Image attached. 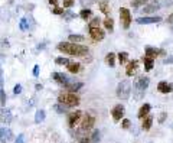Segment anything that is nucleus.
I'll return each mask as SVG.
<instances>
[{
	"label": "nucleus",
	"instance_id": "obj_1",
	"mask_svg": "<svg viewBox=\"0 0 173 143\" xmlns=\"http://www.w3.org/2000/svg\"><path fill=\"white\" fill-rule=\"evenodd\" d=\"M56 49L65 55H71L76 58H82L88 55V47L81 45V43H72V42H59L56 45Z\"/></svg>",
	"mask_w": 173,
	"mask_h": 143
},
{
	"label": "nucleus",
	"instance_id": "obj_2",
	"mask_svg": "<svg viewBox=\"0 0 173 143\" xmlns=\"http://www.w3.org/2000/svg\"><path fill=\"white\" fill-rule=\"evenodd\" d=\"M58 103L59 104H63L68 109H74V107L80 105L81 98L75 93H61L58 96Z\"/></svg>",
	"mask_w": 173,
	"mask_h": 143
},
{
	"label": "nucleus",
	"instance_id": "obj_3",
	"mask_svg": "<svg viewBox=\"0 0 173 143\" xmlns=\"http://www.w3.org/2000/svg\"><path fill=\"white\" fill-rule=\"evenodd\" d=\"M130 93H131V83L128 80H123L118 83L117 85V90H115V94H117L118 98L121 100H127L130 97Z\"/></svg>",
	"mask_w": 173,
	"mask_h": 143
},
{
	"label": "nucleus",
	"instance_id": "obj_4",
	"mask_svg": "<svg viewBox=\"0 0 173 143\" xmlns=\"http://www.w3.org/2000/svg\"><path fill=\"white\" fill-rule=\"evenodd\" d=\"M94 124H95V116L93 113H85L84 117H81V126H80V130L81 132H91L93 130Z\"/></svg>",
	"mask_w": 173,
	"mask_h": 143
},
{
	"label": "nucleus",
	"instance_id": "obj_5",
	"mask_svg": "<svg viewBox=\"0 0 173 143\" xmlns=\"http://www.w3.org/2000/svg\"><path fill=\"white\" fill-rule=\"evenodd\" d=\"M149 84H150V78L147 75H140L136 78L134 81V88L139 91V93H144L147 90Z\"/></svg>",
	"mask_w": 173,
	"mask_h": 143
},
{
	"label": "nucleus",
	"instance_id": "obj_6",
	"mask_svg": "<svg viewBox=\"0 0 173 143\" xmlns=\"http://www.w3.org/2000/svg\"><path fill=\"white\" fill-rule=\"evenodd\" d=\"M81 117H82V111L81 110H74V111H71V113L68 114V118H67L68 126L71 127V129H74L81 122Z\"/></svg>",
	"mask_w": 173,
	"mask_h": 143
},
{
	"label": "nucleus",
	"instance_id": "obj_7",
	"mask_svg": "<svg viewBox=\"0 0 173 143\" xmlns=\"http://www.w3.org/2000/svg\"><path fill=\"white\" fill-rule=\"evenodd\" d=\"M120 20L124 29H128L131 25V13L127 7H120Z\"/></svg>",
	"mask_w": 173,
	"mask_h": 143
},
{
	"label": "nucleus",
	"instance_id": "obj_8",
	"mask_svg": "<svg viewBox=\"0 0 173 143\" xmlns=\"http://www.w3.org/2000/svg\"><path fill=\"white\" fill-rule=\"evenodd\" d=\"M124 105L123 104H115L113 109H111V116H113V120L114 122H121L123 118H124Z\"/></svg>",
	"mask_w": 173,
	"mask_h": 143
},
{
	"label": "nucleus",
	"instance_id": "obj_9",
	"mask_svg": "<svg viewBox=\"0 0 173 143\" xmlns=\"http://www.w3.org/2000/svg\"><path fill=\"white\" fill-rule=\"evenodd\" d=\"M139 65L140 62L137 59H133V61H128L126 67V75L127 77H134L137 72H139Z\"/></svg>",
	"mask_w": 173,
	"mask_h": 143
},
{
	"label": "nucleus",
	"instance_id": "obj_10",
	"mask_svg": "<svg viewBox=\"0 0 173 143\" xmlns=\"http://www.w3.org/2000/svg\"><path fill=\"white\" fill-rule=\"evenodd\" d=\"M89 36H91L93 41H95V42H101V41H104V38H106V32H104V29H101V28H93V29H89Z\"/></svg>",
	"mask_w": 173,
	"mask_h": 143
},
{
	"label": "nucleus",
	"instance_id": "obj_11",
	"mask_svg": "<svg viewBox=\"0 0 173 143\" xmlns=\"http://www.w3.org/2000/svg\"><path fill=\"white\" fill-rule=\"evenodd\" d=\"M52 78H54V81H55L56 84H59V85H62V87H65L67 84H69L71 83V80L68 78L63 72H58V71H55L54 74H52Z\"/></svg>",
	"mask_w": 173,
	"mask_h": 143
},
{
	"label": "nucleus",
	"instance_id": "obj_12",
	"mask_svg": "<svg viewBox=\"0 0 173 143\" xmlns=\"http://www.w3.org/2000/svg\"><path fill=\"white\" fill-rule=\"evenodd\" d=\"M160 20H162L160 16H144V17H139L136 22L139 25H152V23H157Z\"/></svg>",
	"mask_w": 173,
	"mask_h": 143
},
{
	"label": "nucleus",
	"instance_id": "obj_13",
	"mask_svg": "<svg viewBox=\"0 0 173 143\" xmlns=\"http://www.w3.org/2000/svg\"><path fill=\"white\" fill-rule=\"evenodd\" d=\"M159 9H160V4H159L157 0L150 2V3H147L143 7V15H152V13H156V10H159Z\"/></svg>",
	"mask_w": 173,
	"mask_h": 143
},
{
	"label": "nucleus",
	"instance_id": "obj_14",
	"mask_svg": "<svg viewBox=\"0 0 173 143\" xmlns=\"http://www.w3.org/2000/svg\"><path fill=\"white\" fill-rule=\"evenodd\" d=\"M157 91L162 94H170L173 91V84L167 83V81H160L157 84Z\"/></svg>",
	"mask_w": 173,
	"mask_h": 143
},
{
	"label": "nucleus",
	"instance_id": "obj_15",
	"mask_svg": "<svg viewBox=\"0 0 173 143\" xmlns=\"http://www.w3.org/2000/svg\"><path fill=\"white\" fill-rule=\"evenodd\" d=\"M12 137H13L12 130H10L9 127L0 126V143H7Z\"/></svg>",
	"mask_w": 173,
	"mask_h": 143
},
{
	"label": "nucleus",
	"instance_id": "obj_16",
	"mask_svg": "<svg viewBox=\"0 0 173 143\" xmlns=\"http://www.w3.org/2000/svg\"><path fill=\"white\" fill-rule=\"evenodd\" d=\"M150 110H152V104H150V103H144V104L139 109V111H137V117H139L140 120H143L147 114H150Z\"/></svg>",
	"mask_w": 173,
	"mask_h": 143
},
{
	"label": "nucleus",
	"instance_id": "obj_17",
	"mask_svg": "<svg viewBox=\"0 0 173 143\" xmlns=\"http://www.w3.org/2000/svg\"><path fill=\"white\" fill-rule=\"evenodd\" d=\"M144 55H146V56H150V58H153V59H156L159 55H163V51L159 49V48L147 47L146 51H144Z\"/></svg>",
	"mask_w": 173,
	"mask_h": 143
},
{
	"label": "nucleus",
	"instance_id": "obj_18",
	"mask_svg": "<svg viewBox=\"0 0 173 143\" xmlns=\"http://www.w3.org/2000/svg\"><path fill=\"white\" fill-rule=\"evenodd\" d=\"M82 87H84V83H69V84H67L65 85V87H63V88L67 90V93H78V91H80L81 88H82Z\"/></svg>",
	"mask_w": 173,
	"mask_h": 143
},
{
	"label": "nucleus",
	"instance_id": "obj_19",
	"mask_svg": "<svg viewBox=\"0 0 173 143\" xmlns=\"http://www.w3.org/2000/svg\"><path fill=\"white\" fill-rule=\"evenodd\" d=\"M98 9H100V12H101L102 15H107V16L111 15L110 3H108L107 0H100V2H98Z\"/></svg>",
	"mask_w": 173,
	"mask_h": 143
},
{
	"label": "nucleus",
	"instance_id": "obj_20",
	"mask_svg": "<svg viewBox=\"0 0 173 143\" xmlns=\"http://www.w3.org/2000/svg\"><path fill=\"white\" fill-rule=\"evenodd\" d=\"M65 67H67V71L71 72V74H78L81 71V64L76 62V61H69Z\"/></svg>",
	"mask_w": 173,
	"mask_h": 143
},
{
	"label": "nucleus",
	"instance_id": "obj_21",
	"mask_svg": "<svg viewBox=\"0 0 173 143\" xmlns=\"http://www.w3.org/2000/svg\"><path fill=\"white\" fill-rule=\"evenodd\" d=\"M153 116L152 114H147L146 117L141 120V129H143L144 132H149L150 129H152V124H153Z\"/></svg>",
	"mask_w": 173,
	"mask_h": 143
},
{
	"label": "nucleus",
	"instance_id": "obj_22",
	"mask_svg": "<svg viewBox=\"0 0 173 143\" xmlns=\"http://www.w3.org/2000/svg\"><path fill=\"white\" fill-rule=\"evenodd\" d=\"M154 61H156V59H153V58H150V56H146V55H143L141 62L144 64V69H146V71H152L153 67H154Z\"/></svg>",
	"mask_w": 173,
	"mask_h": 143
},
{
	"label": "nucleus",
	"instance_id": "obj_23",
	"mask_svg": "<svg viewBox=\"0 0 173 143\" xmlns=\"http://www.w3.org/2000/svg\"><path fill=\"white\" fill-rule=\"evenodd\" d=\"M104 61H106V64H107V65H108L110 68L115 67V62H117V55H115L114 52H108V54L106 55Z\"/></svg>",
	"mask_w": 173,
	"mask_h": 143
},
{
	"label": "nucleus",
	"instance_id": "obj_24",
	"mask_svg": "<svg viewBox=\"0 0 173 143\" xmlns=\"http://www.w3.org/2000/svg\"><path fill=\"white\" fill-rule=\"evenodd\" d=\"M102 25L106 26V29L108 30V32H113L114 30V19L111 16H107L104 20H102Z\"/></svg>",
	"mask_w": 173,
	"mask_h": 143
},
{
	"label": "nucleus",
	"instance_id": "obj_25",
	"mask_svg": "<svg viewBox=\"0 0 173 143\" xmlns=\"http://www.w3.org/2000/svg\"><path fill=\"white\" fill-rule=\"evenodd\" d=\"M68 42H72V43H81L84 42V35H80V34H71L69 36H68Z\"/></svg>",
	"mask_w": 173,
	"mask_h": 143
},
{
	"label": "nucleus",
	"instance_id": "obj_26",
	"mask_svg": "<svg viewBox=\"0 0 173 143\" xmlns=\"http://www.w3.org/2000/svg\"><path fill=\"white\" fill-rule=\"evenodd\" d=\"M2 122L3 123L12 122V113H10V110H7V109L2 110Z\"/></svg>",
	"mask_w": 173,
	"mask_h": 143
},
{
	"label": "nucleus",
	"instance_id": "obj_27",
	"mask_svg": "<svg viewBox=\"0 0 173 143\" xmlns=\"http://www.w3.org/2000/svg\"><path fill=\"white\" fill-rule=\"evenodd\" d=\"M91 16H93V12H91L89 9H82V10L80 12V17L82 19V20H85V22L89 20Z\"/></svg>",
	"mask_w": 173,
	"mask_h": 143
},
{
	"label": "nucleus",
	"instance_id": "obj_28",
	"mask_svg": "<svg viewBox=\"0 0 173 143\" xmlns=\"http://www.w3.org/2000/svg\"><path fill=\"white\" fill-rule=\"evenodd\" d=\"M117 61H118V64H121V65L127 64L128 62V54H127V52H120V54L117 55Z\"/></svg>",
	"mask_w": 173,
	"mask_h": 143
},
{
	"label": "nucleus",
	"instance_id": "obj_29",
	"mask_svg": "<svg viewBox=\"0 0 173 143\" xmlns=\"http://www.w3.org/2000/svg\"><path fill=\"white\" fill-rule=\"evenodd\" d=\"M100 25H101V19H100L98 16H95V17H93V19L89 20L88 29H93V28H100Z\"/></svg>",
	"mask_w": 173,
	"mask_h": 143
},
{
	"label": "nucleus",
	"instance_id": "obj_30",
	"mask_svg": "<svg viewBox=\"0 0 173 143\" xmlns=\"http://www.w3.org/2000/svg\"><path fill=\"white\" fill-rule=\"evenodd\" d=\"M45 117H46L45 110H38V111H36V114H35V122L41 123V122H43V120H45Z\"/></svg>",
	"mask_w": 173,
	"mask_h": 143
},
{
	"label": "nucleus",
	"instance_id": "obj_31",
	"mask_svg": "<svg viewBox=\"0 0 173 143\" xmlns=\"http://www.w3.org/2000/svg\"><path fill=\"white\" fill-rule=\"evenodd\" d=\"M54 109H55V111L56 113H59V114H63V113H67V110H68V107H65L63 104H55L54 105Z\"/></svg>",
	"mask_w": 173,
	"mask_h": 143
},
{
	"label": "nucleus",
	"instance_id": "obj_32",
	"mask_svg": "<svg viewBox=\"0 0 173 143\" xmlns=\"http://www.w3.org/2000/svg\"><path fill=\"white\" fill-rule=\"evenodd\" d=\"M68 62H69V59L65 58V56H58V58L55 59V64H56V65H67Z\"/></svg>",
	"mask_w": 173,
	"mask_h": 143
},
{
	"label": "nucleus",
	"instance_id": "obj_33",
	"mask_svg": "<svg viewBox=\"0 0 173 143\" xmlns=\"http://www.w3.org/2000/svg\"><path fill=\"white\" fill-rule=\"evenodd\" d=\"M98 140H100V132L94 130L93 135H91V137H89V142H91V143H97Z\"/></svg>",
	"mask_w": 173,
	"mask_h": 143
},
{
	"label": "nucleus",
	"instance_id": "obj_34",
	"mask_svg": "<svg viewBox=\"0 0 173 143\" xmlns=\"http://www.w3.org/2000/svg\"><path fill=\"white\" fill-rule=\"evenodd\" d=\"M131 127V122L128 120V118H123L121 120V129L123 130H128Z\"/></svg>",
	"mask_w": 173,
	"mask_h": 143
},
{
	"label": "nucleus",
	"instance_id": "obj_35",
	"mask_svg": "<svg viewBox=\"0 0 173 143\" xmlns=\"http://www.w3.org/2000/svg\"><path fill=\"white\" fill-rule=\"evenodd\" d=\"M144 3H147V0H133L131 6L133 7H140V6H144Z\"/></svg>",
	"mask_w": 173,
	"mask_h": 143
},
{
	"label": "nucleus",
	"instance_id": "obj_36",
	"mask_svg": "<svg viewBox=\"0 0 173 143\" xmlns=\"http://www.w3.org/2000/svg\"><path fill=\"white\" fill-rule=\"evenodd\" d=\"M74 3H75V0H63L62 2V7L63 9H69L74 6Z\"/></svg>",
	"mask_w": 173,
	"mask_h": 143
},
{
	"label": "nucleus",
	"instance_id": "obj_37",
	"mask_svg": "<svg viewBox=\"0 0 173 143\" xmlns=\"http://www.w3.org/2000/svg\"><path fill=\"white\" fill-rule=\"evenodd\" d=\"M166 118H167V113H166V111H162V113L159 114V118H157V122L160 123V124H163V123L166 122Z\"/></svg>",
	"mask_w": 173,
	"mask_h": 143
},
{
	"label": "nucleus",
	"instance_id": "obj_38",
	"mask_svg": "<svg viewBox=\"0 0 173 143\" xmlns=\"http://www.w3.org/2000/svg\"><path fill=\"white\" fill-rule=\"evenodd\" d=\"M0 104L3 105V107L6 105V93L2 88H0Z\"/></svg>",
	"mask_w": 173,
	"mask_h": 143
},
{
	"label": "nucleus",
	"instance_id": "obj_39",
	"mask_svg": "<svg viewBox=\"0 0 173 143\" xmlns=\"http://www.w3.org/2000/svg\"><path fill=\"white\" fill-rule=\"evenodd\" d=\"M20 93H22V85L20 84H16V85H15V88H13V94H15V96H19Z\"/></svg>",
	"mask_w": 173,
	"mask_h": 143
},
{
	"label": "nucleus",
	"instance_id": "obj_40",
	"mask_svg": "<svg viewBox=\"0 0 173 143\" xmlns=\"http://www.w3.org/2000/svg\"><path fill=\"white\" fill-rule=\"evenodd\" d=\"M63 7H54V15H59V16H61V15H63Z\"/></svg>",
	"mask_w": 173,
	"mask_h": 143
},
{
	"label": "nucleus",
	"instance_id": "obj_41",
	"mask_svg": "<svg viewBox=\"0 0 173 143\" xmlns=\"http://www.w3.org/2000/svg\"><path fill=\"white\" fill-rule=\"evenodd\" d=\"M15 143H25V135L23 133H20V135L16 137V142Z\"/></svg>",
	"mask_w": 173,
	"mask_h": 143
},
{
	"label": "nucleus",
	"instance_id": "obj_42",
	"mask_svg": "<svg viewBox=\"0 0 173 143\" xmlns=\"http://www.w3.org/2000/svg\"><path fill=\"white\" fill-rule=\"evenodd\" d=\"M62 16L65 17L67 20H71V19H72V17H74V16H75V15H74V13H72V12H67V13H63Z\"/></svg>",
	"mask_w": 173,
	"mask_h": 143
},
{
	"label": "nucleus",
	"instance_id": "obj_43",
	"mask_svg": "<svg viewBox=\"0 0 173 143\" xmlns=\"http://www.w3.org/2000/svg\"><path fill=\"white\" fill-rule=\"evenodd\" d=\"M20 29L22 30L28 29V26H26V19H22V20H20Z\"/></svg>",
	"mask_w": 173,
	"mask_h": 143
},
{
	"label": "nucleus",
	"instance_id": "obj_44",
	"mask_svg": "<svg viewBox=\"0 0 173 143\" xmlns=\"http://www.w3.org/2000/svg\"><path fill=\"white\" fill-rule=\"evenodd\" d=\"M33 75L35 77L39 75V65H35V67H33Z\"/></svg>",
	"mask_w": 173,
	"mask_h": 143
},
{
	"label": "nucleus",
	"instance_id": "obj_45",
	"mask_svg": "<svg viewBox=\"0 0 173 143\" xmlns=\"http://www.w3.org/2000/svg\"><path fill=\"white\" fill-rule=\"evenodd\" d=\"M49 4L54 7H58V0H49Z\"/></svg>",
	"mask_w": 173,
	"mask_h": 143
},
{
	"label": "nucleus",
	"instance_id": "obj_46",
	"mask_svg": "<svg viewBox=\"0 0 173 143\" xmlns=\"http://www.w3.org/2000/svg\"><path fill=\"white\" fill-rule=\"evenodd\" d=\"M167 23L173 25V13H170V16H167Z\"/></svg>",
	"mask_w": 173,
	"mask_h": 143
},
{
	"label": "nucleus",
	"instance_id": "obj_47",
	"mask_svg": "<svg viewBox=\"0 0 173 143\" xmlns=\"http://www.w3.org/2000/svg\"><path fill=\"white\" fill-rule=\"evenodd\" d=\"M163 62H165V64H173V56H170V58H166Z\"/></svg>",
	"mask_w": 173,
	"mask_h": 143
},
{
	"label": "nucleus",
	"instance_id": "obj_48",
	"mask_svg": "<svg viewBox=\"0 0 173 143\" xmlns=\"http://www.w3.org/2000/svg\"><path fill=\"white\" fill-rule=\"evenodd\" d=\"M36 90H42V85H41V84H36Z\"/></svg>",
	"mask_w": 173,
	"mask_h": 143
},
{
	"label": "nucleus",
	"instance_id": "obj_49",
	"mask_svg": "<svg viewBox=\"0 0 173 143\" xmlns=\"http://www.w3.org/2000/svg\"><path fill=\"white\" fill-rule=\"evenodd\" d=\"M80 143H88V142H87V140H82V142H80Z\"/></svg>",
	"mask_w": 173,
	"mask_h": 143
}]
</instances>
